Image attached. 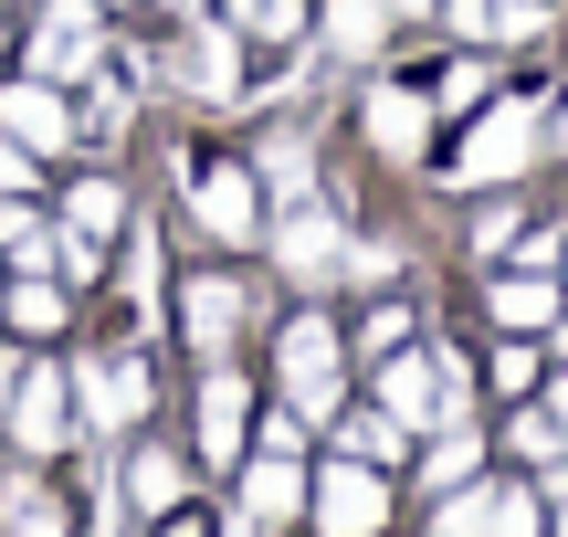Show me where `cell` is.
I'll return each mask as SVG.
<instances>
[{"mask_svg":"<svg viewBox=\"0 0 568 537\" xmlns=\"http://www.w3.org/2000/svg\"><path fill=\"white\" fill-rule=\"evenodd\" d=\"M180 327H190V348H201V358H222L232 327H243V285H222V274L190 285V295H180Z\"/></svg>","mask_w":568,"mask_h":537,"instance_id":"11","label":"cell"},{"mask_svg":"<svg viewBox=\"0 0 568 537\" xmlns=\"http://www.w3.org/2000/svg\"><path fill=\"white\" fill-rule=\"evenodd\" d=\"M379 412L400 422V433H443V422L464 412V379H453L443 358H400L389 348L379 358Z\"/></svg>","mask_w":568,"mask_h":537,"instance_id":"1","label":"cell"},{"mask_svg":"<svg viewBox=\"0 0 568 537\" xmlns=\"http://www.w3.org/2000/svg\"><path fill=\"white\" fill-rule=\"evenodd\" d=\"M253 180H264V190H284V201H305V180H316V169H305V138H295V126H274V138H264Z\"/></svg>","mask_w":568,"mask_h":537,"instance_id":"17","label":"cell"},{"mask_svg":"<svg viewBox=\"0 0 568 537\" xmlns=\"http://www.w3.org/2000/svg\"><path fill=\"white\" fill-rule=\"evenodd\" d=\"M558 358H568V327H558Z\"/></svg>","mask_w":568,"mask_h":537,"instance_id":"36","label":"cell"},{"mask_svg":"<svg viewBox=\"0 0 568 537\" xmlns=\"http://www.w3.org/2000/svg\"><path fill=\"white\" fill-rule=\"evenodd\" d=\"M274 358H284V401H295L305 422H326V412H337V327H326L316 306L284 327V348H274Z\"/></svg>","mask_w":568,"mask_h":537,"instance_id":"3","label":"cell"},{"mask_svg":"<svg viewBox=\"0 0 568 537\" xmlns=\"http://www.w3.org/2000/svg\"><path fill=\"white\" fill-rule=\"evenodd\" d=\"M422 475H432V485H464V475H474V433H453V422H443V443H432Z\"/></svg>","mask_w":568,"mask_h":537,"instance_id":"25","label":"cell"},{"mask_svg":"<svg viewBox=\"0 0 568 537\" xmlns=\"http://www.w3.org/2000/svg\"><path fill=\"white\" fill-rule=\"evenodd\" d=\"M232 11H243V21H253V32H274V42H284V32H295V21H305V11H295V0H232Z\"/></svg>","mask_w":568,"mask_h":537,"instance_id":"29","label":"cell"},{"mask_svg":"<svg viewBox=\"0 0 568 537\" xmlns=\"http://www.w3.org/2000/svg\"><path fill=\"white\" fill-rule=\"evenodd\" d=\"M379 517H389V485L368 475L358 454H347V464H326V475H316V527H326V537H368Z\"/></svg>","mask_w":568,"mask_h":537,"instance_id":"4","label":"cell"},{"mask_svg":"<svg viewBox=\"0 0 568 537\" xmlns=\"http://www.w3.org/2000/svg\"><path fill=\"white\" fill-rule=\"evenodd\" d=\"M222 537H264V517H243V527H222Z\"/></svg>","mask_w":568,"mask_h":537,"instance_id":"33","label":"cell"},{"mask_svg":"<svg viewBox=\"0 0 568 537\" xmlns=\"http://www.w3.org/2000/svg\"><path fill=\"white\" fill-rule=\"evenodd\" d=\"M11 537H63V506L21 485V496H11Z\"/></svg>","mask_w":568,"mask_h":537,"instance_id":"26","label":"cell"},{"mask_svg":"<svg viewBox=\"0 0 568 537\" xmlns=\"http://www.w3.org/2000/svg\"><path fill=\"white\" fill-rule=\"evenodd\" d=\"M368 138H379L389 159H410V148H422V95H410V84H379V95H368Z\"/></svg>","mask_w":568,"mask_h":537,"instance_id":"13","label":"cell"},{"mask_svg":"<svg viewBox=\"0 0 568 537\" xmlns=\"http://www.w3.org/2000/svg\"><path fill=\"white\" fill-rule=\"evenodd\" d=\"M243 506H253L264 527H284V517H295V506H305V475H295V454H264V464H253Z\"/></svg>","mask_w":568,"mask_h":537,"instance_id":"12","label":"cell"},{"mask_svg":"<svg viewBox=\"0 0 568 537\" xmlns=\"http://www.w3.org/2000/svg\"><path fill=\"white\" fill-rule=\"evenodd\" d=\"M485 517H495L485 485H474V496H464V485H443V537H485Z\"/></svg>","mask_w":568,"mask_h":537,"instance_id":"24","label":"cell"},{"mask_svg":"<svg viewBox=\"0 0 568 537\" xmlns=\"http://www.w3.org/2000/svg\"><path fill=\"white\" fill-rule=\"evenodd\" d=\"M116 222H126V201H116L105 180H84L74 201H63V232H74V243H95V253H105V232H116Z\"/></svg>","mask_w":568,"mask_h":537,"instance_id":"16","label":"cell"},{"mask_svg":"<svg viewBox=\"0 0 568 537\" xmlns=\"http://www.w3.org/2000/svg\"><path fill=\"white\" fill-rule=\"evenodd\" d=\"M74 379L63 369H21V391H11V433H21V454H53L63 433H74Z\"/></svg>","mask_w":568,"mask_h":537,"instance_id":"6","label":"cell"},{"mask_svg":"<svg viewBox=\"0 0 568 537\" xmlns=\"http://www.w3.org/2000/svg\"><path fill=\"white\" fill-rule=\"evenodd\" d=\"M485 537H537V506H527V496H495V517H485Z\"/></svg>","mask_w":568,"mask_h":537,"instance_id":"30","label":"cell"},{"mask_svg":"<svg viewBox=\"0 0 568 537\" xmlns=\"http://www.w3.org/2000/svg\"><path fill=\"white\" fill-rule=\"evenodd\" d=\"M558 537H568V517H558Z\"/></svg>","mask_w":568,"mask_h":537,"instance_id":"38","label":"cell"},{"mask_svg":"<svg viewBox=\"0 0 568 537\" xmlns=\"http://www.w3.org/2000/svg\"><path fill=\"white\" fill-rule=\"evenodd\" d=\"M400 337H410V306H379V316H368V327H358V348H368V358H389V348H400Z\"/></svg>","mask_w":568,"mask_h":537,"instance_id":"27","label":"cell"},{"mask_svg":"<svg viewBox=\"0 0 568 537\" xmlns=\"http://www.w3.org/2000/svg\"><path fill=\"white\" fill-rule=\"evenodd\" d=\"M84 63H95V0H53V11H42V42H32V74L74 84Z\"/></svg>","mask_w":568,"mask_h":537,"instance_id":"5","label":"cell"},{"mask_svg":"<svg viewBox=\"0 0 568 537\" xmlns=\"http://www.w3.org/2000/svg\"><path fill=\"white\" fill-rule=\"evenodd\" d=\"M274 253H284V274H295V285H316V274H337V264H347L337 222H326L316 201H284V232H274Z\"/></svg>","mask_w":568,"mask_h":537,"instance_id":"8","label":"cell"},{"mask_svg":"<svg viewBox=\"0 0 568 537\" xmlns=\"http://www.w3.org/2000/svg\"><path fill=\"white\" fill-rule=\"evenodd\" d=\"M495 316H506V327H548V316H558V285H537V274H506V285H495Z\"/></svg>","mask_w":568,"mask_h":537,"instance_id":"18","label":"cell"},{"mask_svg":"<svg viewBox=\"0 0 568 537\" xmlns=\"http://www.w3.org/2000/svg\"><path fill=\"white\" fill-rule=\"evenodd\" d=\"M400 422H389V412H358V422H347V454H358V464H379V454H400Z\"/></svg>","mask_w":568,"mask_h":537,"instance_id":"22","label":"cell"},{"mask_svg":"<svg viewBox=\"0 0 568 537\" xmlns=\"http://www.w3.org/2000/svg\"><path fill=\"white\" fill-rule=\"evenodd\" d=\"M11 327L53 337V327H63V285H42V274H21V285H11Z\"/></svg>","mask_w":568,"mask_h":537,"instance_id":"19","label":"cell"},{"mask_svg":"<svg viewBox=\"0 0 568 537\" xmlns=\"http://www.w3.org/2000/svg\"><path fill=\"white\" fill-rule=\"evenodd\" d=\"M558 148H568V116H558Z\"/></svg>","mask_w":568,"mask_h":537,"instance_id":"37","label":"cell"},{"mask_svg":"<svg viewBox=\"0 0 568 537\" xmlns=\"http://www.w3.org/2000/svg\"><path fill=\"white\" fill-rule=\"evenodd\" d=\"M126 496H138L148 517H169V506H180V464H169V454H138V475H126Z\"/></svg>","mask_w":568,"mask_h":537,"instance_id":"21","label":"cell"},{"mask_svg":"<svg viewBox=\"0 0 568 537\" xmlns=\"http://www.w3.org/2000/svg\"><path fill=\"white\" fill-rule=\"evenodd\" d=\"M326 42H337V53H379L389 42V0H326Z\"/></svg>","mask_w":568,"mask_h":537,"instance_id":"14","label":"cell"},{"mask_svg":"<svg viewBox=\"0 0 568 537\" xmlns=\"http://www.w3.org/2000/svg\"><path fill=\"white\" fill-rule=\"evenodd\" d=\"M443 11H453V32H464V42H485V32H495V0H443Z\"/></svg>","mask_w":568,"mask_h":537,"instance_id":"32","label":"cell"},{"mask_svg":"<svg viewBox=\"0 0 568 537\" xmlns=\"http://www.w3.org/2000/svg\"><path fill=\"white\" fill-rule=\"evenodd\" d=\"M190 84H201V95H232V84H243V63H232V32L190 42Z\"/></svg>","mask_w":568,"mask_h":537,"instance_id":"20","label":"cell"},{"mask_svg":"<svg viewBox=\"0 0 568 537\" xmlns=\"http://www.w3.org/2000/svg\"><path fill=\"white\" fill-rule=\"evenodd\" d=\"M548 32H558L548 0H516V11H495V32H485V42H548Z\"/></svg>","mask_w":568,"mask_h":537,"instance_id":"23","label":"cell"},{"mask_svg":"<svg viewBox=\"0 0 568 537\" xmlns=\"http://www.w3.org/2000/svg\"><path fill=\"white\" fill-rule=\"evenodd\" d=\"M389 11H443V0H389Z\"/></svg>","mask_w":568,"mask_h":537,"instance_id":"35","label":"cell"},{"mask_svg":"<svg viewBox=\"0 0 568 537\" xmlns=\"http://www.w3.org/2000/svg\"><path fill=\"white\" fill-rule=\"evenodd\" d=\"M516 454L548 464V454H558V412H527V422H516Z\"/></svg>","mask_w":568,"mask_h":537,"instance_id":"31","label":"cell"},{"mask_svg":"<svg viewBox=\"0 0 568 537\" xmlns=\"http://www.w3.org/2000/svg\"><path fill=\"white\" fill-rule=\"evenodd\" d=\"M84 412H95V422H138L148 412V358L138 348L95 358V369H84Z\"/></svg>","mask_w":568,"mask_h":537,"instance_id":"10","label":"cell"},{"mask_svg":"<svg viewBox=\"0 0 568 537\" xmlns=\"http://www.w3.org/2000/svg\"><path fill=\"white\" fill-rule=\"evenodd\" d=\"M0 126H11L21 148H74V105H63V84H11V95H0Z\"/></svg>","mask_w":568,"mask_h":537,"instance_id":"9","label":"cell"},{"mask_svg":"<svg viewBox=\"0 0 568 537\" xmlns=\"http://www.w3.org/2000/svg\"><path fill=\"white\" fill-rule=\"evenodd\" d=\"M126 295H138V306H148V295H159V243H148V232H138V243H126Z\"/></svg>","mask_w":568,"mask_h":537,"instance_id":"28","label":"cell"},{"mask_svg":"<svg viewBox=\"0 0 568 537\" xmlns=\"http://www.w3.org/2000/svg\"><path fill=\"white\" fill-rule=\"evenodd\" d=\"M201 443H211V454H222V464L243 454V379H232V369H222V379H211V391H201Z\"/></svg>","mask_w":568,"mask_h":537,"instance_id":"15","label":"cell"},{"mask_svg":"<svg viewBox=\"0 0 568 537\" xmlns=\"http://www.w3.org/2000/svg\"><path fill=\"white\" fill-rule=\"evenodd\" d=\"M558 443H568V379H558Z\"/></svg>","mask_w":568,"mask_h":537,"instance_id":"34","label":"cell"},{"mask_svg":"<svg viewBox=\"0 0 568 537\" xmlns=\"http://www.w3.org/2000/svg\"><path fill=\"white\" fill-rule=\"evenodd\" d=\"M527 159H537V116L527 105H495V116L464 138V180H516Z\"/></svg>","mask_w":568,"mask_h":537,"instance_id":"7","label":"cell"},{"mask_svg":"<svg viewBox=\"0 0 568 537\" xmlns=\"http://www.w3.org/2000/svg\"><path fill=\"white\" fill-rule=\"evenodd\" d=\"M190 211H201L211 243H253L264 232V180L232 159H190Z\"/></svg>","mask_w":568,"mask_h":537,"instance_id":"2","label":"cell"}]
</instances>
